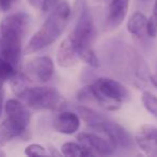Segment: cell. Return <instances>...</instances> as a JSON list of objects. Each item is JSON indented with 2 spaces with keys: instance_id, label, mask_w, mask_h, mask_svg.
<instances>
[{
  "instance_id": "1",
  "label": "cell",
  "mask_w": 157,
  "mask_h": 157,
  "mask_svg": "<svg viewBox=\"0 0 157 157\" xmlns=\"http://www.w3.org/2000/svg\"><path fill=\"white\" fill-rule=\"evenodd\" d=\"M30 24V15L16 12L0 23V56L17 69L22 58V41Z\"/></svg>"
},
{
  "instance_id": "2",
  "label": "cell",
  "mask_w": 157,
  "mask_h": 157,
  "mask_svg": "<svg viewBox=\"0 0 157 157\" xmlns=\"http://www.w3.org/2000/svg\"><path fill=\"white\" fill-rule=\"evenodd\" d=\"M71 17V8L67 1H61L51 11L40 29L31 37L25 48L26 54H33L53 44L65 31Z\"/></svg>"
},
{
  "instance_id": "3",
  "label": "cell",
  "mask_w": 157,
  "mask_h": 157,
  "mask_svg": "<svg viewBox=\"0 0 157 157\" xmlns=\"http://www.w3.org/2000/svg\"><path fill=\"white\" fill-rule=\"evenodd\" d=\"M88 86L92 102L97 103L107 111H117L123 103L130 99L129 90L114 78L107 76L96 78Z\"/></svg>"
},
{
  "instance_id": "4",
  "label": "cell",
  "mask_w": 157,
  "mask_h": 157,
  "mask_svg": "<svg viewBox=\"0 0 157 157\" xmlns=\"http://www.w3.org/2000/svg\"><path fill=\"white\" fill-rule=\"evenodd\" d=\"M17 97L28 108L37 111L59 112L67 108V100L56 88L53 87L27 86Z\"/></svg>"
},
{
  "instance_id": "5",
  "label": "cell",
  "mask_w": 157,
  "mask_h": 157,
  "mask_svg": "<svg viewBox=\"0 0 157 157\" xmlns=\"http://www.w3.org/2000/svg\"><path fill=\"white\" fill-rule=\"evenodd\" d=\"M96 28L92 14L88 8H85L76 16L75 26L70 33L69 38L71 39L74 48H81V46H93L96 40Z\"/></svg>"
},
{
  "instance_id": "6",
  "label": "cell",
  "mask_w": 157,
  "mask_h": 157,
  "mask_svg": "<svg viewBox=\"0 0 157 157\" xmlns=\"http://www.w3.org/2000/svg\"><path fill=\"white\" fill-rule=\"evenodd\" d=\"M23 74L29 82L46 83L54 74V63L48 56H38L26 63Z\"/></svg>"
},
{
  "instance_id": "7",
  "label": "cell",
  "mask_w": 157,
  "mask_h": 157,
  "mask_svg": "<svg viewBox=\"0 0 157 157\" xmlns=\"http://www.w3.org/2000/svg\"><path fill=\"white\" fill-rule=\"evenodd\" d=\"M96 130L105 133L108 139L115 145V147L131 148L136 144L135 139L124 126L109 118H105Z\"/></svg>"
},
{
  "instance_id": "8",
  "label": "cell",
  "mask_w": 157,
  "mask_h": 157,
  "mask_svg": "<svg viewBox=\"0 0 157 157\" xmlns=\"http://www.w3.org/2000/svg\"><path fill=\"white\" fill-rule=\"evenodd\" d=\"M78 141L90 150L95 155H112L116 147L109 139L93 132H81L76 137Z\"/></svg>"
},
{
  "instance_id": "9",
  "label": "cell",
  "mask_w": 157,
  "mask_h": 157,
  "mask_svg": "<svg viewBox=\"0 0 157 157\" xmlns=\"http://www.w3.org/2000/svg\"><path fill=\"white\" fill-rule=\"evenodd\" d=\"M135 142L146 155L157 156V126L142 125L136 132Z\"/></svg>"
},
{
  "instance_id": "10",
  "label": "cell",
  "mask_w": 157,
  "mask_h": 157,
  "mask_svg": "<svg viewBox=\"0 0 157 157\" xmlns=\"http://www.w3.org/2000/svg\"><path fill=\"white\" fill-rule=\"evenodd\" d=\"M7 117L17 124L23 129H28L31 121V113L29 108L20 99H9L5 105Z\"/></svg>"
},
{
  "instance_id": "11",
  "label": "cell",
  "mask_w": 157,
  "mask_h": 157,
  "mask_svg": "<svg viewBox=\"0 0 157 157\" xmlns=\"http://www.w3.org/2000/svg\"><path fill=\"white\" fill-rule=\"evenodd\" d=\"M81 118L75 112L61 110L53 120V127L59 133L73 135L80 129Z\"/></svg>"
},
{
  "instance_id": "12",
  "label": "cell",
  "mask_w": 157,
  "mask_h": 157,
  "mask_svg": "<svg viewBox=\"0 0 157 157\" xmlns=\"http://www.w3.org/2000/svg\"><path fill=\"white\" fill-rule=\"evenodd\" d=\"M108 14L105 18V28L116 29L126 17L129 9V0H108Z\"/></svg>"
},
{
  "instance_id": "13",
  "label": "cell",
  "mask_w": 157,
  "mask_h": 157,
  "mask_svg": "<svg viewBox=\"0 0 157 157\" xmlns=\"http://www.w3.org/2000/svg\"><path fill=\"white\" fill-rule=\"evenodd\" d=\"M14 138H22L24 141H27L30 138V133L28 129H23L7 117L0 124V147L5 146Z\"/></svg>"
},
{
  "instance_id": "14",
  "label": "cell",
  "mask_w": 157,
  "mask_h": 157,
  "mask_svg": "<svg viewBox=\"0 0 157 157\" xmlns=\"http://www.w3.org/2000/svg\"><path fill=\"white\" fill-rule=\"evenodd\" d=\"M80 60L71 39L67 37L60 42L56 52V61L61 68H69Z\"/></svg>"
},
{
  "instance_id": "15",
  "label": "cell",
  "mask_w": 157,
  "mask_h": 157,
  "mask_svg": "<svg viewBox=\"0 0 157 157\" xmlns=\"http://www.w3.org/2000/svg\"><path fill=\"white\" fill-rule=\"evenodd\" d=\"M74 109L76 111V114L80 116L83 122L86 123V125L90 127L92 129L96 130L98 126L105 120V116L101 115L97 111L90 107H86L85 105H74Z\"/></svg>"
},
{
  "instance_id": "16",
  "label": "cell",
  "mask_w": 157,
  "mask_h": 157,
  "mask_svg": "<svg viewBox=\"0 0 157 157\" xmlns=\"http://www.w3.org/2000/svg\"><path fill=\"white\" fill-rule=\"evenodd\" d=\"M60 152L63 156L67 157H88L95 156V154L86 146L81 144L80 142H65L61 145Z\"/></svg>"
},
{
  "instance_id": "17",
  "label": "cell",
  "mask_w": 157,
  "mask_h": 157,
  "mask_svg": "<svg viewBox=\"0 0 157 157\" xmlns=\"http://www.w3.org/2000/svg\"><path fill=\"white\" fill-rule=\"evenodd\" d=\"M146 21H147V17L143 13L138 11L135 12L127 22L128 33L136 37H141L143 31H145Z\"/></svg>"
},
{
  "instance_id": "18",
  "label": "cell",
  "mask_w": 157,
  "mask_h": 157,
  "mask_svg": "<svg viewBox=\"0 0 157 157\" xmlns=\"http://www.w3.org/2000/svg\"><path fill=\"white\" fill-rule=\"evenodd\" d=\"M141 102L146 111L157 118V96L145 90L141 95Z\"/></svg>"
},
{
  "instance_id": "19",
  "label": "cell",
  "mask_w": 157,
  "mask_h": 157,
  "mask_svg": "<svg viewBox=\"0 0 157 157\" xmlns=\"http://www.w3.org/2000/svg\"><path fill=\"white\" fill-rule=\"evenodd\" d=\"M16 73L17 69L0 56V78L2 81H10Z\"/></svg>"
},
{
  "instance_id": "20",
  "label": "cell",
  "mask_w": 157,
  "mask_h": 157,
  "mask_svg": "<svg viewBox=\"0 0 157 157\" xmlns=\"http://www.w3.org/2000/svg\"><path fill=\"white\" fill-rule=\"evenodd\" d=\"M25 155L29 157H38V156H46L48 155V150L41 144L33 143L29 144L26 148H25Z\"/></svg>"
},
{
  "instance_id": "21",
  "label": "cell",
  "mask_w": 157,
  "mask_h": 157,
  "mask_svg": "<svg viewBox=\"0 0 157 157\" xmlns=\"http://www.w3.org/2000/svg\"><path fill=\"white\" fill-rule=\"evenodd\" d=\"M145 33L152 39L157 37V18L154 15H151L150 17H147L146 26H145Z\"/></svg>"
},
{
  "instance_id": "22",
  "label": "cell",
  "mask_w": 157,
  "mask_h": 157,
  "mask_svg": "<svg viewBox=\"0 0 157 157\" xmlns=\"http://www.w3.org/2000/svg\"><path fill=\"white\" fill-rule=\"evenodd\" d=\"M59 0H42L41 3V9L43 12L48 13V12H51L57 5H58Z\"/></svg>"
},
{
  "instance_id": "23",
  "label": "cell",
  "mask_w": 157,
  "mask_h": 157,
  "mask_svg": "<svg viewBox=\"0 0 157 157\" xmlns=\"http://www.w3.org/2000/svg\"><path fill=\"white\" fill-rule=\"evenodd\" d=\"M16 0H0V11L8 12L13 8Z\"/></svg>"
},
{
  "instance_id": "24",
  "label": "cell",
  "mask_w": 157,
  "mask_h": 157,
  "mask_svg": "<svg viewBox=\"0 0 157 157\" xmlns=\"http://www.w3.org/2000/svg\"><path fill=\"white\" fill-rule=\"evenodd\" d=\"M3 82L1 78H0V116L2 114V111L5 109V103H3V100H5V88H3Z\"/></svg>"
},
{
  "instance_id": "25",
  "label": "cell",
  "mask_w": 157,
  "mask_h": 157,
  "mask_svg": "<svg viewBox=\"0 0 157 157\" xmlns=\"http://www.w3.org/2000/svg\"><path fill=\"white\" fill-rule=\"evenodd\" d=\"M48 154L52 155V156H63L61 152H58V151H57L56 148H55L54 146H52V145L48 146Z\"/></svg>"
},
{
  "instance_id": "26",
  "label": "cell",
  "mask_w": 157,
  "mask_h": 157,
  "mask_svg": "<svg viewBox=\"0 0 157 157\" xmlns=\"http://www.w3.org/2000/svg\"><path fill=\"white\" fill-rule=\"evenodd\" d=\"M28 3L30 6H33V8H38V7H41V3H42V0H27Z\"/></svg>"
},
{
  "instance_id": "27",
  "label": "cell",
  "mask_w": 157,
  "mask_h": 157,
  "mask_svg": "<svg viewBox=\"0 0 157 157\" xmlns=\"http://www.w3.org/2000/svg\"><path fill=\"white\" fill-rule=\"evenodd\" d=\"M150 82L157 88V73L153 74V75H150Z\"/></svg>"
},
{
  "instance_id": "28",
  "label": "cell",
  "mask_w": 157,
  "mask_h": 157,
  "mask_svg": "<svg viewBox=\"0 0 157 157\" xmlns=\"http://www.w3.org/2000/svg\"><path fill=\"white\" fill-rule=\"evenodd\" d=\"M153 15L157 18V0H155L154 7H153Z\"/></svg>"
},
{
  "instance_id": "29",
  "label": "cell",
  "mask_w": 157,
  "mask_h": 157,
  "mask_svg": "<svg viewBox=\"0 0 157 157\" xmlns=\"http://www.w3.org/2000/svg\"><path fill=\"white\" fill-rule=\"evenodd\" d=\"M0 156H6V153H3V152L0 151Z\"/></svg>"
},
{
  "instance_id": "30",
  "label": "cell",
  "mask_w": 157,
  "mask_h": 157,
  "mask_svg": "<svg viewBox=\"0 0 157 157\" xmlns=\"http://www.w3.org/2000/svg\"><path fill=\"white\" fill-rule=\"evenodd\" d=\"M99 1H103V2H107L108 0H99Z\"/></svg>"
}]
</instances>
